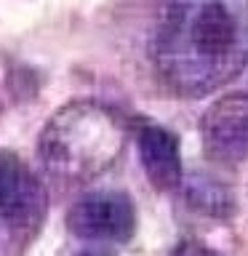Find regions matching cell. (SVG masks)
<instances>
[{"label": "cell", "mask_w": 248, "mask_h": 256, "mask_svg": "<svg viewBox=\"0 0 248 256\" xmlns=\"http://www.w3.org/2000/svg\"><path fill=\"white\" fill-rule=\"evenodd\" d=\"M43 211V190L14 152L0 150V216L11 224H30Z\"/></svg>", "instance_id": "5"}, {"label": "cell", "mask_w": 248, "mask_h": 256, "mask_svg": "<svg viewBox=\"0 0 248 256\" xmlns=\"http://www.w3.org/2000/svg\"><path fill=\"white\" fill-rule=\"evenodd\" d=\"M182 192H184V198H187V203L206 216L222 219V216H230L232 208H235L232 192L216 179H211V176H190V179L184 182Z\"/></svg>", "instance_id": "7"}, {"label": "cell", "mask_w": 248, "mask_h": 256, "mask_svg": "<svg viewBox=\"0 0 248 256\" xmlns=\"http://www.w3.org/2000/svg\"><path fill=\"white\" fill-rule=\"evenodd\" d=\"M171 256H222L219 251L208 248L206 243H195V240H184L171 251Z\"/></svg>", "instance_id": "8"}, {"label": "cell", "mask_w": 248, "mask_h": 256, "mask_svg": "<svg viewBox=\"0 0 248 256\" xmlns=\"http://www.w3.org/2000/svg\"><path fill=\"white\" fill-rule=\"evenodd\" d=\"M70 230L83 240L96 243H126L134 235L136 211L123 192H91L70 208Z\"/></svg>", "instance_id": "3"}, {"label": "cell", "mask_w": 248, "mask_h": 256, "mask_svg": "<svg viewBox=\"0 0 248 256\" xmlns=\"http://www.w3.org/2000/svg\"><path fill=\"white\" fill-rule=\"evenodd\" d=\"M115 123L96 107L75 104L59 112L46 128L43 155L62 168H96L118 152Z\"/></svg>", "instance_id": "2"}, {"label": "cell", "mask_w": 248, "mask_h": 256, "mask_svg": "<svg viewBox=\"0 0 248 256\" xmlns=\"http://www.w3.org/2000/svg\"><path fill=\"white\" fill-rule=\"evenodd\" d=\"M152 62L184 96H203L248 64V0H163Z\"/></svg>", "instance_id": "1"}, {"label": "cell", "mask_w": 248, "mask_h": 256, "mask_svg": "<svg viewBox=\"0 0 248 256\" xmlns=\"http://www.w3.org/2000/svg\"><path fill=\"white\" fill-rule=\"evenodd\" d=\"M203 147L214 160L238 163L248 158V94L235 91L216 99L200 120Z\"/></svg>", "instance_id": "4"}, {"label": "cell", "mask_w": 248, "mask_h": 256, "mask_svg": "<svg viewBox=\"0 0 248 256\" xmlns=\"http://www.w3.org/2000/svg\"><path fill=\"white\" fill-rule=\"evenodd\" d=\"M139 158L150 182L160 190H174L182 184L179 139L158 126H147L139 134Z\"/></svg>", "instance_id": "6"}]
</instances>
